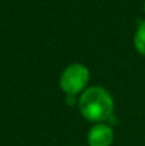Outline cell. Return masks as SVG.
Instances as JSON below:
<instances>
[{"mask_svg":"<svg viewBox=\"0 0 145 146\" xmlns=\"http://www.w3.org/2000/svg\"><path fill=\"white\" fill-rule=\"evenodd\" d=\"M113 99L107 90L99 86L90 87L81 95L78 108L81 114L91 122L108 119L113 111Z\"/></svg>","mask_w":145,"mask_h":146,"instance_id":"1","label":"cell"},{"mask_svg":"<svg viewBox=\"0 0 145 146\" xmlns=\"http://www.w3.org/2000/svg\"><path fill=\"white\" fill-rule=\"evenodd\" d=\"M89 69L82 64L67 67L61 76V87L66 94L73 96L86 86L89 81Z\"/></svg>","mask_w":145,"mask_h":146,"instance_id":"2","label":"cell"},{"mask_svg":"<svg viewBox=\"0 0 145 146\" xmlns=\"http://www.w3.org/2000/svg\"><path fill=\"white\" fill-rule=\"evenodd\" d=\"M89 146H110L113 142V131L109 126L99 123L94 126L87 136Z\"/></svg>","mask_w":145,"mask_h":146,"instance_id":"3","label":"cell"},{"mask_svg":"<svg viewBox=\"0 0 145 146\" xmlns=\"http://www.w3.org/2000/svg\"><path fill=\"white\" fill-rule=\"evenodd\" d=\"M134 41H135V46L139 50V53L145 55V21L140 23L138 31H136L135 40Z\"/></svg>","mask_w":145,"mask_h":146,"instance_id":"4","label":"cell"},{"mask_svg":"<svg viewBox=\"0 0 145 146\" xmlns=\"http://www.w3.org/2000/svg\"><path fill=\"white\" fill-rule=\"evenodd\" d=\"M144 9H145V5H144Z\"/></svg>","mask_w":145,"mask_h":146,"instance_id":"5","label":"cell"}]
</instances>
